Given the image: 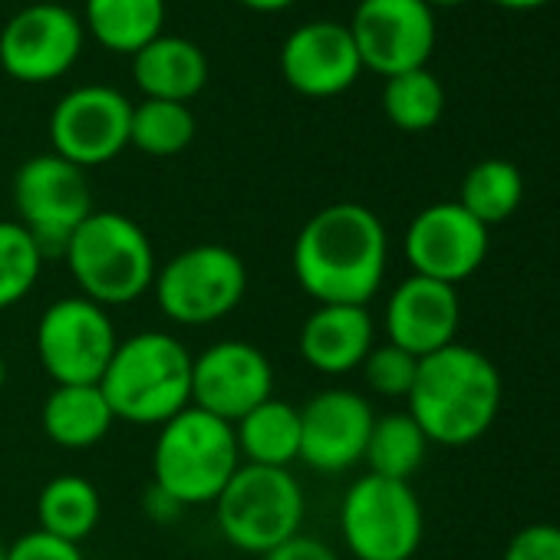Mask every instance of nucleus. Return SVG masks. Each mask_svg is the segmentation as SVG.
Segmentation results:
<instances>
[{
    "label": "nucleus",
    "instance_id": "obj_1",
    "mask_svg": "<svg viewBox=\"0 0 560 560\" xmlns=\"http://www.w3.org/2000/svg\"><path fill=\"white\" fill-rule=\"evenodd\" d=\"M291 264L311 301L366 307L380 294L389 264L386 224L366 205H327L301 228Z\"/></svg>",
    "mask_w": 560,
    "mask_h": 560
},
{
    "label": "nucleus",
    "instance_id": "obj_2",
    "mask_svg": "<svg viewBox=\"0 0 560 560\" xmlns=\"http://www.w3.org/2000/svg\"><path fill=\"white\" fill-rule=\"evenodd\" d=\"M501 373L475 347L452 343L419 360V373L409 393V416L435 445L478 442L501 412Z\"/></svg>",
    "mask_w": 560,
    "mask_h": 560
},
{
    "label": "nucleus",
    "instance_id": "obj_3",
    "mask_svg": "<svg viewBox=\"0 0 560 560\" xmlns=\"http://www.w3.org/2000/svg\"><path fill=\"white\" fill-rule=\"evenodd\" d=\"M191 363L188 347L165 330H142L119 340L100 389L116 422L162 425L191 406Z\"/></svg>",
    "mask_w": 560,
    "mask_h": 560
},
{
    "label": "nucleus",
    "instance_id": "obj_4",
    "mask_svg": "<svg viewBox=\"0 0 560 560\" xmlns=\"http://www.w3.org/2000/svg\"><path fill=\"white\" fill-rule=\"evenodd\" d=\"M86 301L100 307H126L155 284V247L142 224L122 211H93L60 254Z\"/></svg>",
    "mask_w": 560,
    "mask_h": 560
},
{
    "label": "nucleus",
    "instance_id": "obj_5",
    "mask_svg": "<svg viewBox=\"0 0 560 560\" xmlns=\"http://www.w3.org/2000/svg\"><path fill=\"white\" fill-rule=\"evenodd\" d=\"M237 468L241 452L231 422L188 406L159 425L152 448V485L168 491L178 504H214Z\"/></svg>",
    "mask_w": 560,
    "mask_h": 560
},
{
    "label": "nucleus",
    "instance_id": "obj_6",
    "mask_svg": "<svg viewBox=\"0 0 560 560\" xmlns=\"http://www.w3.org/2000/svg\"><path fill=\"white\" fill-rule=\"evenodd\" d=\"M304 511V488L291 475V468H264L241 462L224 491L214 498V517L224 540L237 550L260 557L301 534Z\"/></svg>",
    "mask_w": 560,
    "mask_h": 560
},
{
    "label": "nucleus",
    "instance_id": "obj_7",
    "mask_svg": "<svg viewBox=\"0 0 560 560\" xmlns=\"http://www.w3.org/2000/svg\"><path fill=\"white\" fill-rule=\"evenodd\" d=\"M159 311L178 327H208L234 314L247 294V267L228 244H191L159 264L152 284Z\"/></svg>",
    "mask_w": 560,
    "mask_h": 560
},
{
    "label": "nucleus",
    "instance_id": "obj_8",
    "mask_svg": "<svg viewBox=\"0 0 560 560\" xmlns=\"http://www.w3.org/2000/svg\"><path fill=\"white\" fill-rule=\"evenodd\" d=\"M340 530L357 560H412L425 534V514L409 481L363 475L343 494Z\"/></svg>",
    "mask_w": 560,
    "mask_h": 560
},
{
    "label": "nucleus",
    "instance_id": "obj_9",
    "mask_svg": "<svg viewBox=\"0 0 560 560\" xmlns=\"http://www.w3.org/2000/svg\"><path fill=\"white\" fill-rule=\"evenodd\" d=\"M18 224L31 231L44 257L63 254L73 231L96 211L86 172L57 152L27 159L14 175Z\"/></svg>",
    "mask_w": 560,
    "mask_h": 560
},
{
    "label": "nucleus",
    "instance_id": "obj_10",
    "mask_svg": "<svg viewBox=\"0 0 560 560\" xmlns=\"http://www.w3.org/2000/svg\"><path fill=\"white\" fill-rule=\"evenodd\" d=\"M37 357L54 386H93L103 380L119 334L109 311L83 294L54 301L37 320Z\"/></svg>",
    "mask_w": 560,
    "mask_h": 560
},
{
    "label": "nucleus",
    "instance_id": "obj_11",
    "mask_svg": "<svg viewBox=\"0 0 560 560\" xmlns=\"http://www.w3.org/2000/svg\"><path fill=\"white\" fill-rule=\"evenodd\" d=\"M83 21L67 4H31L0 31V67L18 83L44 86L67 77L83 54Z\"/></svg>",
    "mask_w": 560,
    "mask_h": 560
},
{
    "label": "nucleus",
    "instance_id": "obj_12",
    "mask_svg": "<svg viewBox=\"0 0 560 560\" xmlns=\"http://www.w3.org/2000/svg\"><path fill=\"white\" fill-rule=\"evenodd\" d=\"M347 27L363 70H373L383 80L422 70L439 37L435 14L425 0H360Z\"/></svg>",
    "mask_w": 560,
    "mask_h": 560
},
{
    "label": "nucleus",
    "instance_id": "obj_13",
    "mask_svg": "<svg viewBox=\"0 0 560 560\" xmlns=\"http://www.w3.org/2000/svg\"><path fill=\"white\" fill-rule=\"evenodd\" d=\"M129 122L132 103L119 90L103 83L77 86L50 113V145L86 172L129 149Z\"/></svg>",
    "mask_w": 560,
    "mask_h": 560
},
{
    "label": "nucleus",
    "instance_id": "obj_14",
    "mask_svg": "<svg viewBox=\"0 0 560 560\" xmlns=\"http://www.w3.org/2000/svg\"><path fill=\"white\" fill-rule=\"evenodd\" d=\"M488 228L471 218L458 201H439L422 208L402 237L406 260L412 273L462 284L488 257Z\"/></svg>",
    "mask_w": 560,
    "mask_h": 560
},
{
    "label": "nucleus",
    "instance_id": "obj_15",
    "mask_svg": "<svg viewBox=\"0 0 560 560\" xmlns=\"http://www.w3.org/2000/svg\"><path fill=\"white\" fill-rule=\"evenodd\" d=\"M273 396V366L267 353L247 340H218L191 363V406L237 422Z\"/></svg>",
    "mask_w": 560,
    "mask_h": 560
},
{
    "label": "nucleus",
    "instance_id": "obj_16",
    "mask_svg": "<svg viewBox=\"0 0 560 560\" xmlns=\"http://www.w3.org/2000/svg\"><path fill=\"white\" fill-rule=\"evenodd\" d=\"M376 412L357 389H324L301 409V462L340 475L363 462Z\"/></svg>",
    "mask_w": 560,
    "mask_h": 560
},
{
    "label": "nucleus",
    "instance_id": "obj_17",
    "mask_svg": "<svg viewBox=\"0 0 560 560\" xmlns=\"http://www.w3.org/2000/svg\"><path fill=\"white\" fill-rule=\"evenodd\" d=\"M363 73L360 50L347 24L311 21L288 34L280 47V77L307 100H330L347 93Z\"/></svg>",
    "mask_w": 560,
    "mask_h": 560
},
{
    "label": "nucleus",
    "instance_id": "obj_18",
    "mask_svg": "<svg viewBox=\"0 0 560 560\" xmlns=\"http://www.w3.org/2000/svg\"><path fill=\"white\" fill-rule=\"evenodd\" d=\"M462 324V301L452 284L409 273L386 301V337L416 360L455 343Z\"/></svg>",
    "mask_w": 560,
    "mask_h": 560
},
{
    "label": "nucleus",
    "instance_id": "obj_19",
    "mask_svg": "<svg viewBox=\"0 0 560 560\" xmlns=\"http://www.w3.org/2000/svg\"><path fill=\"white\" fill-rule=\"evenodd\" d=\"M376 347V324L366 307L317 304L301 327V357L311 370L343 376L363 366Z\"/></svg>",
    "mask_w": 560,
    "mask_h": 560
},
{
    "label": "nucleus",
    "instance_id": "obj_20",
    "mask_svg": "<svg viewBox=\"0 0 560 560\" xmlns=\"http://www.w3.org/2000/svg\"><path fill=\"white\" fill-rule=\"evenodd\" d=\"M132 80L145 100L191 103L208 83V57L195 40L162 34L132 57Z\"/></svg>",
    "mask_w": 560,
    "mask_h": 560
},
{
    "label": "nucleus",
    "instance_id": "obj_21",
    "mask_svg": "<svg viewBox=\"0 0 560 560\" xmlns=\"http://www.w3.org/2000/svg\"><path fill=\"white\" fill-rule=\"evenodd\" d=\"M234 439L244 465L291 468L301 462V409L270 396L234 422Z\"/></svg>",
    "mask_w": 560,
    "mask_h": 560
},
{
    "label": "nucleus",
    "instance_id": "obj_22",
    "mask_svg": "<svg viewBox=\"0 0 560 560\" xmlns=\"http://www.w3.org/2000/svg\"><path fill=\"white\" fill-rule=\"evenodd\" d=\"M113 422H116V416H113L100 383L54 386L40 409L44 435L60 448H93L109 435Z\"/></svg>",
    "mask_w": 560,
    "mask_h": 560
},
{
    "label": "nucleus",
    "instance_id": "obj_23",
    "mask_svg": "<svg viewBox=\"0 0 560 560\" xmlns=\"http://www.w3.org/2000/svg\"><path fill=\"white\" fill-rule=\"evenodd\" d=\"M80 21L109 54L136 57L165 34V0H86Z\"/></svg>",
    "mask_w": 560,
    "mask_h": 560
},
{
    "label": "nucleus",
    "instance_id": "obj_24",
    "mask_svg": "<svg viewBox=\"0 0 560 560\" xmlns=\"http://www.w3.org/2000/svg\"><path fill=\"white\" fill-rule=\"evenodd\" d=\"M100 517H103V498L90 478L67 471V475L50 478L40 488L37 527L47 534L70 540V544H83L96 530Z\"/></svg>",
    "mask_w": 560,
    "mask_h": 560
},
{
    "label": "nucleus",
    "instance_id": "obj_25",
    "mask_svg": "<svg viewBox=\"0 0 560 560\" xmlns=\"http://www.w3.org/2000/svg\"><path fill=\"white\" fill-rule=\"evenodd\" d=\"M429 445L432 442L425 439V432L409 412H389V416H376L363 462L370 465V475L409 481L422 468Z\"/></svg>",
    "mask_w": 560,
    "mask_h": 560
},
{
    "label": "nucleus",
    "instance_id": "obj_26",
    "mask_svg": "<svg viewBox=\"0 0 560 560\" xmlns=\"http://www.w3.org/2000/svg\"><path fill=\"white\" fill-rule=\"evenodd\" d=\"M524 198V178L514 162L508 159H485L468 168L458 188V205L478 218L485 228L508 221Z\"/></svg>",
    "mask_w": 560,
    "mask_h": 560
},
{
    "label": "nucleus",
    "instance_id": "obj_27",
    "mask_svg": "<svg viewBox=\"0 0 560 560\" xmlns=\"http://www.w3.org/2000/svg\"><path fill=\"white\" fill-rule=\"evenodd\" d=\"M195 139V113L188 103H165V100H142L132 106L129 122V145L152 159L182 155Z\"/></svg>",
    "mask_w": 560,
    "mask_h": 560
},
{
    "label": "nucleus",
    "instance_id": "obj_28",
    "mask_svg": "<svg viewBox=\"0 0 560 560\" xmlns=\"http://www.w3.org/2000/svg\"><path fill=\"white\" fill-rule=\"evenodd\" d=\"M383 113L402 132H425L445 113V86L425 67L389 77L383 86Z\"/></svg>",
    "mask_w": 560,
    "mask_h": 560
},
{
    "label": "nucleus",
    "instance_id": "obj_29",
    "mask_svg": "<svg viewBox=\"0 0 560 560\" xmlns=\"http://www.w3.org/2000/svg\"><path fill=\"white\" fill-rule=\"evenodd\" d=\"M44 250L18 221H0V311L18 307L40 280Z\"/></svg>",
    "mask_w": 560,
    "mask_h": 560
},
{
    "label": "nucleus",
    "instance_id": "obj_30",
    "mask_svg": "<svg viewBox=\"0 0 560 560\" xmlns=\"http://www.w3.org/2000/svg\"><path fill=\"white\" fill-rule=\"evenodd\" d=\"M360 370H363L370 393H376L383 399H409L416 373H419V360L386 340L370 350V357L363 360Z\"/></svg>",
    "mask_w": 560,
    "mask_h": 560
},
{
    "label": "nucleus",
    "instance_id": "obj_31",
    "mask_svg": "<svg viewBox=\"0 0 560 560\" xmlns=\"http://www.w3.org/2000/svg\"><path fill=\"white\" fill-rule=\"evenodd\" d=\"M504 560H560V527L544 521L521 527L508 540Z\"/></svg>",
    "mask_w": 560,
    "mask_h": 560
},
{
    "label": "nucleus",
    "instance_id": "obj_32",
    "mask_svg": "<svg viewBox=\"0 0 560 560\" xmlns=\"http://www.w3.org/2000/svg\"><path fill=\"white\" fill-rule=\"evenodd\" d=\"M8 560H83L80 544L60 540L47 530H27L8 547Z\"/></svg>",
    "mask_w": 560,
    "mask_h": 560
},
{
    "label": "nucleus",
    "instance_id": "obj_33",
    "mask_svg": "<svg viewBox=\"0 0 560 560\" xmlns=\"http://www.w3.org/2000/svg\"><path fill=\"white\" fill-rule=\"evenodd\" d=\"M260 560H340L337 550L317 537H307V534H294L291 540L277 544L273 550H267Z\"/></svg>",
    "mask_w": 560,
    "mask_h": 560
},
{
    "label": "nucleus",
    "instance_id": "obj_34",
    "mask_svg": "<svg viewBox=\"0 0 560 560\" xmlns=\"http://www.w3.org/2000/svg\"><path fill=\"white\" fill-rule=\"evenodd\" d=\"M182 511H185V504H178V501H175L168 491H162L159 485H152V488L145 491V514H149L152 521L172 524Z\"/></svg>",
    "mask_w": 560,
    "mask_h": 560
},
{
    "label": "nucleus",
    "instance_id": "obj_35",
    "mask_svg": "<svg viewBox=\"0 0 560 560\" xmlns=\"http://www.w3.org/2000/svg\"><path fill=\"white\" fill-rule=\"evenodd\" d=\"M237 4H244L247 11L273 14V11H288V8H294V4H298V0H237Z\"/></svg>",
    "mask_w": 560,
    "mask_h": 560
},
{
    "label": "nucleus",
    "instance_id": "obj_36",
    "mask_svg": "<svg viewBox=\"0 0 560 560\" xmlns=\"http://www.w3.org/2000/svg\"><path fill=\"white\" fill-rule=\"evenodd\" d=\"M491 4L508 8V11H537V8L550 4V0H491Z\"/></svg>",
    "mask_w": 560,
    "mask_h": 560
},
{
    "label": "nucleus",
    "instance_id": "obj_37",
    "mask_svg": "<svg viewBox=\"0 0 560 560\" xmlns=\"http://www.w3.org/2000/svg\"><path fill=\"white\" fill-rule=\"evenodd\" d=\"M429 8H458V4H465V0H425Z\"/></svg>",
    "mask_w": 560,
    "mask_h": 560
},
{
    "label": "nucleus",
    "instance_id": "obj_38",
    "mask_svg": "<svg viewBox=\"0 0 560 560\" xmlns=\"http://www.w3.org/2000/svg\"><path fill=\"white\" fill-rule=\"evenodd\" d=\"M8 386V360H4V353H0V389Z\"/></svg>",
    "mask_w": 560,
    "mask_h": 560
},
{
    "label": "nucleus",
    "instance_id": "obj_39",
    "mask_svg": "<svg viewBox=\"0 0 560 560\" xmlns=\"http://www.w3.org/2000/svg\"><path fill=\"white\" fill-rule=\"evenodd\" d=\"M0 560H8V547L4 544H0Z\"/></svg>",
    "mask_w": 560,
    "mask_h": 560
}]
</instances>
